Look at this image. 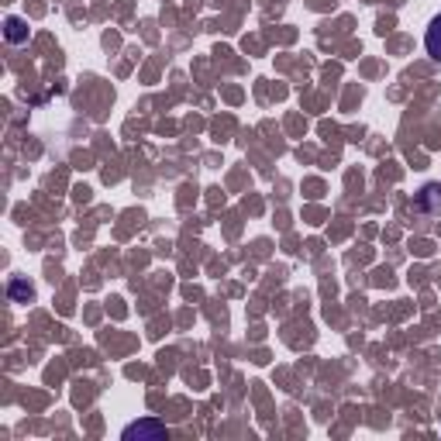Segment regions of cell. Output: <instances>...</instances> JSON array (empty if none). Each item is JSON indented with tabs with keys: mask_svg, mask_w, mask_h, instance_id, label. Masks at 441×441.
Here are the masks:
<instances>
[{
	"mask_svg": "<svg viewBox=\"0 0 441 441\" xmlns=\"http://www.w3.org/2000/svg\"><path fill=\"white\" fill-rule=\"evenodd\" d=\"M417 204H421V207H441V187H438V183H431V187L421 190Z\"/></svg>",
	"mask_w": 441,
	"mask_h": 441,
	"instance_id": "cell-4",
	"label": "cell"
},
{
	"mask_svg": "<svg viewBox=\"0 0 441 441\" xmlns=\"http://www.w3.org/2000/svg\"><path fill=\"white\" fill-rule=\"evenodd\" d=\"M25 38H28V25H25L21 18H7V42L21 45Z\"/></svg>",
	"mask_w": 441,
	"mask_h": 441,
	"instance_id": "cell-3",
	"label": "cell"
},
{
	"mask_svg": "<svg viewBox=\"0 0 441 441\" xmlns=\"http://www.w3.org/2000/svg\"><path fill=\"white\" fill-rule=\"evenodd\" d=\"M424 45H428V56L441 63V14L428 25V35H424Z\"/></svg>",
	"mask_w": 441,
	"mask_h": 441,
	"instance_id": "cell-2",
	"label": "cell"
},
{
	"mask_svg": "<svg viewBox=\"0 0 441 441\" xmlns=\"http://www.w3.org/2000/svg\"><path fill=\"white\" fill-rule=\"evenodd\" d=\"M125 438H166V428L159 421H138L125 428Z\"/></svg>",
	"mask_w": 441,
	"mask_h": 441,
	"instance_id": "cell-1",
	"label": "cell"
},
{
	"mask_svg": "<svg viewBox=\"0 0 441 441\" xmlns=\"http://www.w3.org/2000/svg\"><path fill=\"white\" fill-rule=\"evenodd\" d=\"M11 297H14V300H25V304H28V300H32V286L25 283V280H11Z\"/></svg>",
	"mask_w": 441,
	"mask_h": 441,
	"instance_id": "cell-5",
	"label": "cell"
}]
</instances>
